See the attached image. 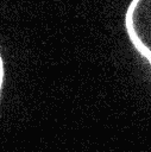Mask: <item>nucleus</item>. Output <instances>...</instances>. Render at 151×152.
I'll return each instance as SVG.
<instances>
[{"label":"nucleus","mask_w":151,"mask_h":152,"mask_svg":"<svg viewBox=\"0 0 151 152\" xmlns=\"http://www.w3.org/2000/svg\"><path fill=\"white\" fill-rule=\"evenodd\" d=\"M124 26L130 43L151 68V0H131Z\"/></svg>","instance_id":"f257e3e1"}]
</instances>
